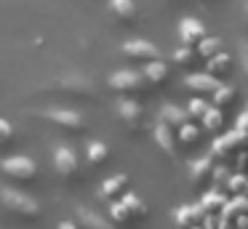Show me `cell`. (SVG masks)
Here are the masks:
<instances>
[{"mask_svg":"<svg viewBox=\"0 0 248 229\" xmlns=\"http://www.w3.org/2000/svg\"><path fill=\"white\" fill-rule=\"evenodd\" d=\"M40 117L54 122V125H59V128H64V131H70V133L86 131V117L75 109H46V112H40Z\"/></svg>","mask_w":248,"mask_h":229,"instance_id":"3","label":"cell"},{"mask_svg":"<svg viewBox=\"0 0 248 229\" xmlns=\"http://www.w3.org/2000/svg\"><path fill=\"white\" fill-rule=\"evenodd\" d=\"M198 51L203 53V56H214V53L219 51V40H211V37H205V40L198 46Z\"/></svg>","mask_w":248,"mask_h":229,"instance_id":"22","label":"cell"},{"mask_svg":"<svg viewBox=\"0 0 248 229\" xmlns=\"http://www.w3.org/2000/svg\"><path fill=\"white\" fill-rule=\"evenodd\" d=\"M214 101H216L219 107L230 104V101H232V88H230V85H224V83H221L219 88L214 91Z\"/></svg>","mask_w":248,"mask_h":229,"instance_id":"19","label":"cell"},{"mask_svg":"<svg viewBox=\"0 0 248 229\" xmlns=\"http://www.w3.org/2000/svg\"><path fill=\"white\" fill-rule=\"evenodd\" d=\"M125 176H112V179H107L104 181V186H102V195L107 197V200H112V197H118L120 195V189L125 186Z\"/></svg>","mask_w":248,"mask_h":229,"instance_id":"16","label":"cell"},{"mask_svg":"<svg viewBox=\"0 0 248 229\" xmlns=\"http://www.w3.org/2000/svg\"><path fill=\"white\" fill-rule=\"evenodd\" d=\"M109 8L120 21H134L136 19V3L134 0H109Z\"/></svg>","mask_w":248,"mask_h":229,"instance_id":"11","label":"cell"},{"mask_svg":"<svg viewBox=\"0 0 248 229\" xmlns=\"http://www.w3.org/2000/svg\"><path fill=\"white\" fill-rule=\"evenodd\" d=\"M240 11H243V21L248 24V0H240Z\"/></svg>","mask_w":248,"mask_h":229,"instance_id":"30","label":"cell"},{"mask_svg":"<svg viewBox=\"0 0 248 229\" xmlns=\"http://www.w3.org/2000/svg\"><path fill=\"white\" fill-rule=\"evenodd\" d=\"M198 136H200V131L195 125H189V122H187V125H182V138H184V141H195Z\"/></svg>","mask_w":248,"mask_h":229,"instance_id":"26","label":"cell"},{"mask_svg":"<svg viewBox=\"0 0 248 229\" xmlns=\"http://www.w3.org/2000/svg\"><path fill=\"white\" fill-rule=\"evenodd\" d=\"M237 128H240V133H243V136L248 133V112H246V117H243V120L237 122Z\"/></svg>","mask_w":248,"mask_h":229,"instance_id":"29","label":"cell"},{"mask_svg":"<svg viewBox=\"0 0 248 229\" xmlns=\"http://www.w3.org/2000/svg\"><path fill=\"white\" fill-rule=\"evenodd\" d=\"M118 115L123 117L125 122H136L141 117V107L136 104V101H131V99H120L118 101Z\"/></svg>","mask_w":248,"mask_h":229,"instance_id":"13","label":"cell"},{"mask_svg":"<svg viewBox=\"0 0 248 229\" xmlns=\"http://www.w3.org/2000/svg\"><path fill=\"white\" fill-rule=\"evenodd\" d=\"M0 205L6 208L8 213H14L22 221H38L43 208L35 197H30L27 192H19L14 186H0Z\"/></svg>","mask_w":248,"mask_h":229,"instance_id":"1","label":"cell"},{"mask_svg":"<svg viewBox=\"0 0 248 229\" xmlns=\"http://www.w3.org/2000/svg\"><path fill=\"white\" fill-rule=\"evenodd\" d=\"M227 61H230V56H227V53L214 56V59H211V72H216V67H227Z\"/></svg>","mask_w":248,"mask_h":229,"instance_id":"27","label":"cell"},{"mask_svg":"<svg viewBox=\"0 0 248 229\" xmlns=\"http://www.w3.org/2000/svg\"><path fill=\"white\" fill-rule=\"evenodd\" d=\"M189 112H200V117L208 112V107H205V101H200V99H195L192 104H189Z\"/></svg>","mask_w":248,"mask_h":229,"instance_id":"28","label":"cell"},{"mask_svg":"<svg viewBox=\"0 0 248 229\" xmlns=\"http://www.w3.org/2000/svg\"><path fill=\"white\" fill-rule=\"evenodd\" d=\"M203 122L208 128H216V122H221V109H208L203 115Z\"/></svg>","mask_w":248,"mask_h":229,"instance_id":"24","label":"cell"},{"mask_svg":"<svg viewBox=\"0 0 248 229\" xmlns=\"http://www.w3.org/2000/svg\"><path fill=\"white\" fill-rule=\"evenodd\" d=\"M107 157H109L107 144H102V141H91V144H88V160H91V165H102Z\"/></svg>","mask_w":248,"mask_h":229,"instance_id":"15","label":"cell"},{"mask_svg":"<svg viewBox=\"0 0 248 229\" xmlns=\"http://www.w3.org/2000/svg\"><path fill=\"white\" fill-rule=\"evenodd\" d=\"M123 53L131 59H147V61H155V59H160V51H157L155 43L150 40H128L123 46Z\"/></svg>","mask_w":248,"mask_h":229,"instance_id":"8","label":"cell"},{"mask_svg":"<svg viewBox=\"0 0 248 229\" xmlns=\"http://www.w3.org/2000/svg\"><path fill=\"white\" fill-rule=\"evenodd\" d=\"M192 56H195V53H192V48H189V46L179 48V51L173 53V59H176L179 64H187V61H189V59H192Z\"/></svg>","mask_w":248,"mask_h":229,"instance_id":"25","label":"cell"},{"mask_svg":"<svg viewBox=\"0 0 248 229\" xmlns=\"http://www.w3.org/2000/svg\"><path fill=\"white\" fill-rule=\"evenodd\" d=\"M59 88L70 96H80V99H91V96L96 93L91 77H86L83 72H67L64 77L59 80Z\"/></svg>","mask_w":248,"mask_h":229,"instance_id":"5","label":"cell"},{"mask_svg":"<svg viewBox=\"0 0 248 229\" xmlns=\"http://www.w3.org/2000/svg\"><path fill=\"white\" fill-rule=\"evenodd\" d=\"M155 138H157V144H160V147L166 149L168 154L173 152V141H176V136H171V128H168L166 122H160V125H157V131H155Z\"/></svg>","mask_w":248,"mask_h":229,"instance_id":"17","label":"cell"},{"mask_svg":"<svg viewBox=\"0 0 248 229\" xmlns=\"http://www.w3.org/2000/svg\"><path fill=\"white\" fill-rule=\"evenodd\" d=\"M112 218H115L118 224H123V221H128V218H131V211L125 208L123 200H115V202H112Z\"/></svg>","mask_w":248,"mask_h":229,"instance_id":"18","label":"cell"},{"mask_svg":"<svg viewBox=\"0 0 248 229\" xmlns=\"http://www.w3.org/2000/svg\"><path fill=\"white\" fill-rule=\"evenodd\" d=\"M75 218H78V221H80L86 229H115L112 221H104V218L99 216L96 211H91V208H86V205H78V208H75Z\"/></svg>","mask_w":248,"mask_h":229,"instance_id":"9","label":"cell"},{"mask_svg":"<svg viewBox=\"0 0 248 229\" xmlns=\"http://www.w3.org/2000/svg\"><path fill=\"white\" fill-rule=\"evenodd\" d=\"M11 141H14V125L0 117V147H6V144H11Z\"/></svg>","mask_w":248,"mask_h":229,"instance_id":"20","label":"cell"},{"mask_svg":"<svg viewBox=\"0 0 248 229\" xmlns=\"http://www.w3.org/2000/svg\"><path fill=\"white\" fill-rule=\"evenodd\" d=\"M144 83V72H134V69H118V72L109 77V85L120 93H131V91H139Z\"/></svg>","mask_w":248,"mask_h":229,"instance_id":"6","label":"cell"},{"mask_svg":"<svg viewBox=\"0 0 248 229\" xmlns=\"http://www.w3.org/2000/svg\"><path fill=\"white\" fill-rule=\"evenodd\" d=\"M123 202H125V208L131 211V216H134V213H144V202H141L136 195H125Z\"/></svg>","mask_w":248,"mask_h":229,"instance_id":"21","label":"cell"},{"mask_svg":"<svg viewBox=\"0 0 248 229\" xmlns=\"http://www.w3.org/2000/svg\"><path fill=\"white\" fill-rule=\"evenodd\" d=\"M163 122H166V125H173V122H176V125L182 128V125H187V112L173 107V104H168V107H163Z\"/></svg>","mask_w":248,"mask_h":229,"instance_id":"14","label":"cell"},{"mask_svg":"<svg viewBox=\"0 0 248 229\" xmlns=\"http://www.w3.org/2000/svg\"><path fill=\"white\" fill-rule=\"evenodd\" d=\"M237 56H240L243 72L248 75V40H240V43H237Z\"/></svg>","mask_w":248,"mask_h":229,"instance_id":"23","label":"cell"},{"mask_svg":"<svg viewBox=\"0 0 248 229\" xmlns=\"http://www.w3.org/2000/svg\"><path fill=\"white\" fill-rule=\"evenodd\" d=\"M179 37H182L184 46H198V43H203V40H205V27H203V21L192 19V16L182 19V24H179Z\"/></svg>","mask_w":248,"mask_h":229,"instance_id":"7","label":"cell"},{"mask_svg":"<svg viewBox=\"0 0 248 229\" xmlns=\"http://www.w3.org/2000/svg\"><path fill=\"white\" fill-rule=\"evenodd\" d=\"M54 168L56 173L62 176V179H75L78 173H80V160H78L75 149L72 147H56L54 149Z\"/></svg>","mask_w":248,"mask_h":229,"instance_id":"4","label":"cell"},{"mask_svg":"<svg viewBox=\"0 0 248 229\" xmlns=\"http://www.w3.org/2000/svg\"><path fill=\"white\" fill-rule=\"evenodd\" d=\"M0 170L14 181H22V184H30V181L38 176V165H35L32 157L27 154H14V157L0 160Z\"/></svg>","mask_w":248,"mask_h":229,"instance_id":"2","label":"cell"},{"mask_svg":"<svg viewBox=\"0 0 248 229\" xmlns=\"http://www.w3.org/2000/svg\"><path fill=\"white\" fill-rule=\"evenodd\" d=\"M184 83L189 85V88H195V91H200V93H214L216 88H219V80L214 77L211 72H198V75H189Z\"/></svg>","mask_w":248,"mask_h":229,"instance_id":"10","label":"cell"},{"mask_svg":"<svg viewBox=\"0 0 248 229\" xmlns=\"http://www.w3.org/2000/svg\"><path fill=\"white\" fill-rule=\"evenodd\" d=\"M141 72H144V80H150V83H163V80L168 77V69H166V64H163L160 59L147 61V67L141 69Z\"/></svg>","mask_w":248,"mask_h":229,"instance_id":"12","label":"cell"},{"mask_svg":"<svg viewBox=\"0 0 248 229\" xmlns=\"http://www.w3.org/2000/svg\"><path fill=\"white\" fill-rule=\"evenodd\" d=\"M59 229H78V224H75V221H62Z\"/></svg>","mask_w":248,"mask_h":229,"instance_id":"31","label":"cell"}]
</instances>
